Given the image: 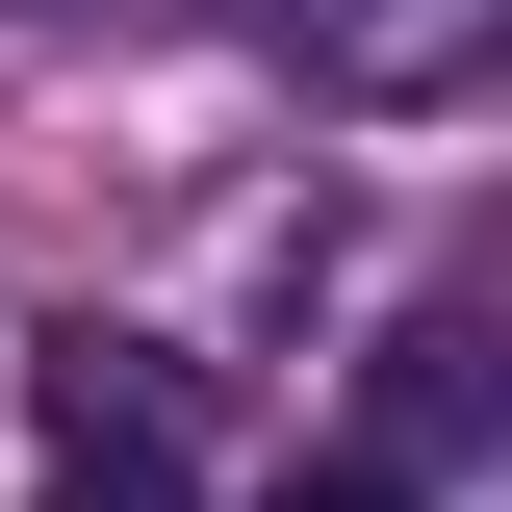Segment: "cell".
I'll use <instances>...</instances> for the list:
<instances>
[{"mask_svg":"<svg viewBox=\"0 0 512 512\" xmlns=\"http://www.w3.org/2000/svg\"><path fill=\"white\" fill-rule=\"evenodd\" d=\"M282 52H308L333 103H461V77H487V0H282Z\"/></svg>","mask_w":512,"mask_h":512,"instance_id":"2","label":"cell"},{"mask_svg":"<svg viewBox=\"0 0 512 512\" xmlns=\"http://www.w3.org/2000/svg\"><path fill=\"white\" fill-rule=\"evenodd\" d=\"M52 512H205V436H180L154 333H52Z\"/></svg>","mask_w":512,"mask_h":512,"instance_id":"1","label":"cell"},{"mask_svg":"<svg viewBox=\"0 0 512 512\" xmlns=\"http://www.w3.org/2000/svg\"><path fill=\"white\" fill-rule=\"evenodd\" d=\"M359 461H384V487H461V461H487V308H410V333H384Z\"/></svg>","mask_w":512,"mask_h":512,"instance_id":"3","label":"cell"},{"mask_svg":"<svg viewBox=\"0 0 512 512\" xmlns=\"http://www.w3.org/2000/svg\"><path fill=\"white\" fill-rule=\"evenodd\" d=\"M282 512H436V487H384V461L333 436V461H308V487H282Z\"/></svg>","mask_w":512,"mask_h":512,"instance_id":"4","label":"cell"}]
</instances>
